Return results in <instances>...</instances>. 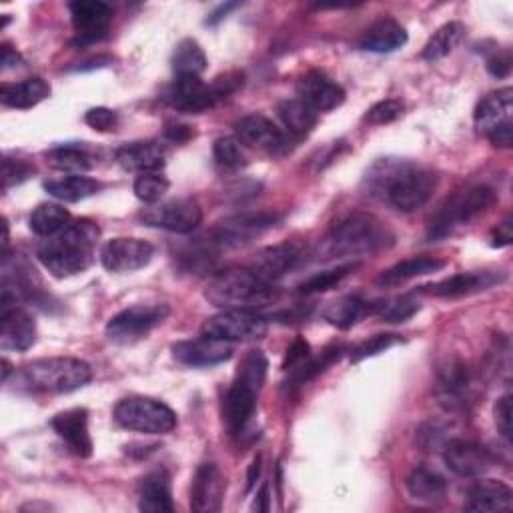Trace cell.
Listing matches in <instances>:
<instances>
[{"instance_id": "cell-46", "label": "cell", "mask_w": 513, "mask_h": 513, "mask_svg": "<svg viewBox=\"0 0 513 513\" xmlns=\"http://www.w3.org/2000/svg\"><path fill=\"white\" fill-rule=\"evenodd\" d=\"M403 339L399 335H375L363 343H359L353 351H351V363H359L367 357H375L387 349H391L393 345H399Z\"/></svg>"}, {"instance_id": "cell-56", "label": "cell", "mask_w": 513, "mask_h": 513, "mask_svg": "<svg viewBox=\"0 0 513 513\" xmlns=\"http://www.w3.org/2000/svg\"><path fill=\"white\" fill-rule=\"evenodd\" d=\"M259 475H261V457L257 455V457H255V461L251 463V469H249V477H247V491H251V489H253V485L257 483Z\"/></svg>"}, {"instance_id": "cell-41", "label": "cell", "mask_w": 513, "mask_h": 513, "mask_svg": "<svg viewBox=\"0 0 513 513\" xmlns=\"http://www.w3.org/2000/svg\"><path fill=\"white\" fill-rule=\"evenodd\" d=\"M359 265L357 263H347V265H339L335 269L317 273L313 277H309L307 281H303L297 287V293L301 295H315V293H325L329 289H333L335 285H339L343 279H347Z\"/></svg>"}, {"instance_id": "cell-21", "label": "cell", "mask_w": 513, "mask_h": 513, "mask_svg": "<svg viewBox=\"0 0 513 513\" xmlns=\"http://www.w3.org/2000/svg\"><path fill=\"white\" fill-rule=\"evenodd\" d=\"M225 477L217 463H201L191 485V509L197 513H213L221 509L225 495Z\"/></svg>"}, {"instance_id": "cell-1", "label": "cell", "mask_w": 513, "mask_h": 513, "mask_svg": "<svg viewBox=\"0 0 513 513\" xmlns=\"http://www.w3.org/2000/svg\"><path fill=\"white\" fill-rule=\"evenodd\" d=\"M371 195L383 197L401 213H415L427 205L437 189V175L407 161L381 159L367 173Z\"/></svg>"}, {"instance_id": "cell-5", "label": "cell", "mask_w": 513, "mask_h": 513, "mask_svg": "<svg viewBox=\"0 0 513 513\" xmlns=\"http://www.w3.org/2000/svg\"><path fill=\"white\" fill-rule=\"evenodd\" d=\"M91 379V365L75 357L39 359L19 373L21 387L39 393H73L85 387Z\"/></svg>"}, {"instance_id": "cell-33", "label": "cell", "mask_w": 513, "mask_h": 513, "mask_svg": "<svg viewBox=\"0 0 513 513\" xmlns=\"http://www.w3.org/2000/svg\"><path fill=\"white\" fill-rule=\"evenodd\" d=\"M47 163L65 173H87L97 165V155L87 143H69L45 153Z\"/></svg>"}, {"instance_id": "cell-53", "label": "cell", "mask_w": 513, "mask_h": 513, "mask_svg": "<svg viewBox=\"0 0 513 513\" xmlns=\"http://www.w3.org/2000/svg\"><path fill=\"white\" fill-rule=\"evenodd\" d=\"M511 239H513V233H511V217H507L501 225H497V229L493 231V237H491V245L493 247H507L511 245Z\"/></svg>"}, {"instance_id": "cell-58", "label": "cell", "mask_w": 513, "mask_h": 513, "mask_svg": "<svg viewBox=\"0 0 513 513\" xmlns=\"http://www.w3.org/2000/svg\"><path fill=\"white\" fill-rule=\"evenodd\" d=\"M237 7H239V5H235V3H233V5H225V7H221V9H219V11H217V13H213V15H211V19H209V23H211V25H215V23H217V21H221V19H225V17H227V13H229V11H233V9H237Z\"/></svg>"}, {"instance_id": "cell-34", "label": "cell", "mask_w": 513, "mask_h": 513, "mask_svg": "<svg viewBox=\"0 0 513 513\" xmlns=\"http://www.w3.org/2000/svg\"><path fill=\"white\" fill-rule=\"evenodd\" d=\"M407 491L417 501H439L447 495V481L443 475H439L435 469H429L425 465H417L407 475Z\"/></svg>"}, {"instance_id": "cell-26", "label": "cell", "mask_w": 513, "mask_h": 513, "mask_svg": "<svg viewBox=\"0 0 513 513\" xmlns=\"http://www.w3.org/2000/svg\"><path fill=\"white\" fill-rule=\"evenodd\" d=\"M301 259H303V247L299 243L285 241V243L263 249L255 257L251 271L259 275L263 281L271 283L275 279H281L289 271H293Z\"/></svg>"}, {"instance_id": "cell-59", "label": "cell", "mask_w": 513, "mask_h": 513, "mask_svg": "<svg viewBox=\"0 0 513 513\" xmlns=\"http://www.w3.org/2000/svg\"><path fill=\"white\" fill-rule=\"evenodd\" d=\"M3 367H5V369H3V381L7 383V379H9V373H11V363L5 359V361H3Z\"/></svg>"}, {"instance_id": "cell-17", "label": "cell", "mask_w": 513, "mask_h": 513, "mask_svg": "<svg viewBox=\"0 0 513 513\" xmlns=\"http://www.w3.org/2000/svg\"><path fill=\"white\" fill-rule=\"evenodd\" d=\"M471 389L473 379L463 361L451 359L439 369L435 381V397L447 411L463 409L471 397Z\"/></svg>"}, {"instance_id": "cell-18", "label": "cell", "mask_w": 513, "mask_h": 513, "mask_svg": "<svg viewBox=\"0 0 513 513\" xmlns=\"http://www.w3.org/2000/svg\"><path fill=\"white\" fill-rule=\"evenodd\" d=\"M235 131H237V137L241 143L261 149L265 153L281 155L289 149L287 147L289 143H287V137L283 135V131L265 115L253 113V115L243 117L241 121H237Z\"/></svg>"}, {"instance_id": "cell-31", "label": "cell", "mask_w": 513, "mask_h": 513, "mask_svg": "<svg viewBox=\"0 0 513 513\" xmlns=\"http://www.w3.org/2000/svg\"><path fill=\"white\" fill-rule=\"evenodd\" d=\"M445 261L437 259V257H427V255H419V257H411V259H405L397 265H393L391 269L383 271L379 277H377V285L379 287H397V285H403L415 277H423V275H431V273H437L441 269H445Z\"/></svg>"}, {"instance_id": "cell-19", "label": "cell", "mask_w": 513, "mask_h": 513, "mask_svg": "<svg viewBox=\"0 0 513 513\" xmlns=\"http://www.w3.org/2000/svg\"><path fill=\"white\" fill-rule=\"evenodd\" d=\"M233 343L203 335L201 339L181 341L173 345V355L179 363L189 367H213L225 363L233 355Z\"/></svg>"}, {"instance_id": "cell-54", "label": "cell", "mask_w": 513, "mask_h": 513, "mask_svg": "<svg viewBox=\"0 0 513 513\" xmlns=\"http://www.w3.org/2000/svg\"><path fill=\"white\" fill-rule=\"evenodd\" d=\"M195 133L187 125H169L165 129V137L173 143H187Z\"/></svg>"}, {"instance_id": "cell-47", "label": "cell", "mask_w": 513, "mask_h": 513, "mask_svg": "<svg viewBox=\"0 0 513 513\" xmlns=\"http://www.w3.org/2000/svg\"><path fill=\"white\" fill-rule=\"evenodd\" d=\"M403 115V103L395 101V99H387L381 101L377 105H373L367 115H365V123L369 125H389L393 121H397Z\"/></svg>"}, {"instance_id": "cell-29", "label": "cell", "mask_w": 513, "mask_h": 513, "mask_svg": "<svg viewBox=\"0 0 513 513\" xmlns=\"http://www.w3.org/2000/svg\"><path fill=\"white\" fill-rule=\"evenodd\" d=\"M117 163L133 173H159L165 167L167 151L159 143H129L117 149Z\"/></svg>"}, {"instance_id": "cell-9", "label": "cell", "mask_w": 513, "mask_h": 513, "mask_svg": "<svg viewBox=\"0 0 513 513\" xmlns=\"http://www.w3.org/2000/svg\"><path fill=\"white\" fill-rule=\"evenodd\" d=\"M513 91L501 89L489 93L479 101L473 113L475 129L487 137V141L499 149H509L513 141Z\"/></svg>"}, {"instance_id": "cell-44", "label": "cell", "mask_w": 513, "mask_h": 513, "mask_svg": "<svg viewBox=\"0 0 513 513\" xmlns=\"http://www.w3.org/2000/svg\"><path fill=\"white\" fill-rule=\"evenodd\" d=\"M215 161L225 169H241L247 165L245 151L241 147V141L235 137H221L213 145Z\"/></svg>"}, {"instance_id": "cell-25", "label": "cell", "mask_w": 513, "mask_h": 513, "mask_svg": "<svg viewBox=\"0 0 513 513\" xmlns=\"http://www.w3.org/2000/svg\"><path fill=\"white\" fill-rule=\"evenodd\" d=\"M35 341V317L21 307L3 309V317H0V347L5 351H29Z\"/></svg>"}, {"instance_id": "cell-36", "label": "cell", "mask_w": 513, "mask_h": 513, "mask_svg": "<svg viewBox=\"0 0 513 513\" xmlns=\"http://www.w3.org/2000/svg\"><path fill=\"white\" fill-rule=\"evenodd\" d=\"M375 303H367L361 297H343L327 307L325 319L335 325L337 329H351L357 325L365 315H373Z\"/></svg>"}, {"instance_id": "cell-38", "label": "cell", "mask_w": 513, "mask_h": 513, "mask_svg": "<svg viewBox=\"0 0 513 513\" xmlns=\"http://www.w3.org/2000/svg\"><path fill=\"white\" fill-rule=\"evenodd\" d=\"M465 35V27L461 23H447L443 25L423 47L421 51V59L435 63L445 59L447 55H451L455 51V47L463 41Z\"/></svg>"}, {"instance_id": "cell-6", "label": "cell", "mask_w": 513, "mask_h": 513, "mask_svg": "<svg viewBox=\"0 0 513 513\" xmlns=\"http://www.w3.org/2000/svg\"><path fill=\"white\" fill-rule=\"evenodd\" d=\"M497 201V193L489 185H475L449 197L431 219L427 239L441 241L455 229L471 223L475 217L485 213Z\"/></svg>"}, {"instance_id": "cell-35", "label": "cell", "mask_w": 513, "mask_h": 513, "mask_svg": "<svg viewBox=\"0 0 513 513\" xmlns=\"http://www.w3.org/2000/svg\"><path fill=\"white\" fill-rule=\"evenodd\" d=\"M99 189H101V185L95 179L83 177V175H69L63 179L45 183V191L63 203L85 201V199L93 197L95 193H99Z\"/></svg>"}, {"instance_id": "cell-52", "label": "cell", "mask_w": 513, "mask_h": 513, "mask_svg": "<svg viewBox=\"0 0 513 513\" xmlns=\"http://www.w3.org/2000/svg\"><path fill=\"white\" fill-rule=\"evenodd\" d=\"M485 67H487L489 75H493V77H497V79H505V77L511 73V57H509L507 51L497 53V55H493V57L487 61Z\"/></svg>"}, {"instance_id": "cell-42", "label": "cell", "mask_w": 513, "mask_h": 513, "mask_svg": "<svg viewBox=\"0 0 513 513\" xmlns=\"http://www.w3.org/2000/svg\"><path fill=\"white\" fill-rule=\"evenodd\" d=\"M419 311V303L411 297H397L391 301H377L373 315H379L385 323H405Z\"/></svg>"}, {"instance_id": "cell-14", "label": "cell", "mask_w": 513, "mask_h": 513, "mask_svg": "<svg viewBox=\"0 0 513 513\" xmlns=\"http://www.w3.org/2000/svg\"><path fill=\"white\" fill-rule=\"evenodd\" d=\"M73 27L77 33V45H93L107 39L111 23H113V9L101 0H75L69 5Z\"/></svg>"}, {"instance_id": "cell-10", "label": "cell", "mask_w": 513, "mask_h": 513, "mask_svg": "<svg viewBox=\"0 0 513 513\" xmlns=\"http://www.w3.org/2000/svg\"><path fill=\"white\" fill-rule=\"evenodd\" d=\"M171 309L165 303H147V305H133L125 311L117 313L107 325V337L113 343H135L147 337L155 327H159Z\"/></svg>"}, {"instance_id": "cell-48", "label": "cell", "mask_w": 513, "mask_h": 513, "mask_svg": "<svg viewBox=\"0 0 513 513\" xmlns=\"http://www.w3.org/2000/svg\"><path fill=\"white\" fill-rule=\"evenodd\" d=\"M37 173V169L33 165H29L27 161L21 159H5L3 165V189L9 191L15 185L25 183L29 177H33Z\"/></svg>"}, {"instance_id": "cell-27", "label": "cell", "mask_w": 513, "mask_h": 513, "mask_svg": "<svg viewBox=\"0 0 513 513\" xmlns=\"http://www.w3.org/2000/svg\"><path fill=\"white\" fill-rule=\"evenodd\" d=\"M513 507V491L499 479H479L467 491V511L507 513Z\"/></svg>"}, {"instance_id": "cell-40", "label": "cell", "mask_w": 513, "mask_h": 513, "mask_svg": "<svg viewBox=\"0 0 513 513\" xmlns=\"http://www.w3.org/2000/svg\"><path fill=\"white\" fill-rule=\"evenodd\" d=\"M173 71L177 77H201L207 71V57L201 45L193 39H185L173 53Z\"/></svg>"}, {"instance_id": "cell-24", "label": "cell", "mask_w": 513, "mask_h": 513, "mask_svg": "<svg viewBox=\"0 0 513 513\" xmlns=\"http://www.w3.org/2000/svg\"><path fill=\"white\" fill-rule=\"evenodd\" d=\"M51 427L67 443L71 453H75L77 457L93 455V437L89 431V411L87 409L77 407V409L57 413L51 419Z\"/></svg>"}, {"instance_id": "cell-32", "label": "cell", "mask_w": 513, "mask_h": 513, "mask_svg": "<svg viewBox=\"0 0 513 513\" xmlns=\"http://www.w3.org/2000/svg\"><path fill=\"white\" fill-rule=\"evenodd\" d=\"M51 97V85L45 79H27L23 83H7L0 89V101L9 109H33Z\"/></svg>"}, {"instance_id": "cell-12", "label": "cell", "mask_w": 513, "mask_h": 513, "mask_svg": "<svg viewBox=\"0 0 513 513\" xmlns=\"http://www.w3.org/2000/svg\"><path fill=\"white\" fill-rule=\"evenodd\" d=\"M279 221L281 215L277 213H239L213 229V243L219 247H241L277 227Z\"/></svg>"}, {"instance_id": "cell-28", "label": "cell", "mask_w": 513, "mask_h": 513, "mask_svg": "<svg viewBox=\"0 0 513 513\" xmlns=\"http://www.w3.org/2000/svg\"><path fill=\"white\" fill-rule=\"evenodd\" d=\"M407 31L389 17L375 21L359 39V49L375 55H389L407 45Z\"/></svg>"}, {"instance_id": "cell-2", "label": "cell", "mask_w": 513, "mask_h": 513, "mask_svg": "<svg viewBox=\"0 0 513 513\" xmlns=\"http://www.w3.org/2000/svg\"><path fill=\"white\" fill-rule=\"evenodd\" d=\"M395 243V233L371 213H351L319 243L317 259H359L377 255Z\"/></svg>"}, {"instance_id": "cell-8", "label": "cell", "mask_w": 513, "mask_h": 513, "mask_svg": "<svg viewBox=\"0 0 513 513\" xmlns=\"http://www.w3.org/2000/svg\"><path fill=\"white\" fill-rule=\"evenodd\" d=\"M115 421L145 435H167L177 427L175 411L151 397H127L115 405Z\"/></svg>"}, {"instance_id": "cell-37", "label": "cell", "mask_w": 513, "mask_h": 513, "mask_svg": "<svg viewBox=\"0 0 513 513\" xmlns=\"http://www.w3.org/2000/svg\"><path fill=\"white\" fill-rule=\"evenodd\" d=\"M29 225L35 235L49 239L71 225V213L57 203H45L33 211Z\"/></svg>"}, {"instance_id": "cell-7", "label": "cell", "mask_w": 513, "mask_h": 513, "mask_svg": "<svg viewBox=\"0 0 513 513\" xmlns=\"http://www.w3.org/2000/svg\"><path fill=\"white\" fill-rule=\"evenodd\" d=\"M243 85L241 75H225L207 85L201 77H177V81L167 91L165 101L183 113H205L225 101Z\"/></svg>"}, {"instance_id": "cell-43", "label": "cell", "mask_w": 513, "mask_h": 513, "mask_svg": "<svg viewBox=\"0 0 513 513\" xmlns=\"http://www.w3.org/2000/svg\"><path fill=\"white\" fill-rule=\"evenodd\" d=\"M169 187H171V183L161 173H143L135 179L133 191H135L137 199H141L143 203L155 205L165 197Z\"/></svg>"}, {"instance_id": "cell-51", "label": "cell", "mask_w": 513, "mask_h": 513, "mask_svg": "<svg viewBox=\"0 0 513 513\" xmlns=\"http://www.w3.org/2000/svg\"><path fill=\"white\" fill-rule=\"evenodd\" d=\"M493 415H495L497 431L501 433V437L505 441H509L511 439V395L509 393H505L497 399Z\"/></svg>"}, {"instance_id": "cell-49", "label": "cell", "mask_w": 513, "mask_h": 513, "mask_svg": "<svg viewBox=\"0 0 513 513\" xmlns=\"http://www.w3.org/2000/svg\"><path fill=\"white\" fill-rule=\"evenodd\" d=\"M85 123L99 131V133H109V131H115L117 125H119V117L115 111L111 109H105V107H97V109H91L87 115H85Z\"/></svg>"}, {"instance_id": "cell-3", "label": "cell", "mask_w": 513, "mask_h": 513, "mask_svg": "<svg viewBox=\"0 0 513 513\" xmlns=\"http://www.w3.org/2000/svg\"><path fill=\"white\" fill-rule=\"evenodd\" d=\"M99 227L81 219L39 245L37 257L55 277H73L87 271L95 261Z\"/></svg>"}, {"instance_id": "cell-23", "label": "cell", "mask_w": 513, "mask_h": 513, "mask_svg": "<svg viewBox=\"0 0 513 513\" xmlns=\"http://www.w3.org/2000/svg\"><path fill=\"white\" fill-rule=\"evenodd\" d=\"M261 389L235 377L223 399V421L231 433H241L257 409Z\"/></svg>"}, {"instance_id": "cell-22", "label": "cell", "mask_w": 513, "mask_h": 513, "mask_svg": "<svg viewBox=\"0 0 513 513\" xmlns=\"http://www.w3.org/2000/svg\"><path fill=\"white\" fill-rule=\"evenodd\" d=\"M299 101H303L315 113H327L345 103V91L325 73L311 71L297 85Z\"/></svg>"}, {"instance_id": "cell-55", "label": "cell", "mask_w": 513, "mask_h": 513, "mask_svg": "<svg viewBox=\"0 0 513 513\" xmlns=\"http://www.w3.org/2000/svg\"><path fill=\"white\" fill-rule=\"evenodd\" d=\"M23 63V59H21V55L13 49V47H9V45H3V71H7V69H13V67H19Z\"/></svg>"}, {"instance_id": "cell-15", "label": "cell", "mask_w": 513, "mask_h": 513, "mask_svg": "<svg viewBox=\"0 0 513 513\" xmlns=\"http://www.w3.org/2000/svg\"><path fill=\"white\" fill-rule=\"evenodd\" d=\"M503 281H505V273L501 271H467L431 285H423L417 291L423 295L439 297V299H461V297L489 291L491 287Z\"/></svg>"}, {"instance_id": "cell-57", "label": "cell", "mask_w": 513, "mask_h": 513, "mask_svg": "<svg viewBox=\"0 0 513 513\" xmlns=\"http://www.w3.org/2000/svg\"><path fill=\"white\" fill-rule=\"evenodd\" d=\"M255 509L257 511H269V485L263 483L259 495H257V501H255Z\"/></svg>"}, {"instance_id": "cell-16", "label": "cell", "mask_w": 513, "mask_h": 513, "mask_svg": "<svg viewBox=\"0 0 513 513\" xmlns=\"http://www.w3.org/2000/svg\"><path fill=\"white\" fill-rule=\"evenodd\" d=\"M155 247L143 239L119 237L105 243L101 249V263L111 273H133L153 261Z\"/></svg>"}, {"instance_id": "cell-11", "label": "cell", "mask_w": 513, "mask_h": 513, "mask_svg": "<svg viewBox=\"0 0 513 513\" xmlns=\"http://www.w3.org/2000/svg\"><path fill=\"white\" fill-rule=\"evenodd\" d=\"M269 331V321L257 311L251 309H227L213 315L203 325V335L223 339L229 343L235 341H257L263 339Z\"/></svg>"}, {"instance_id": "cell-4", "label": "cell", "mask_w": 513, "mask_h": 513, "mask_svg": "<svg viewBox=\"0 0 513 513\" xmlns=\"http://www.w3.org/2000/svg\"><path fill=\"white\" fill-rule=\"evenodd\" d=\"M205 297L211 305L227 309H251L265 307L275 301L277 293L271 283L263 281L251 269H225L211 277L205 289Z\"/></svg>"}, {"instance_id": "cell-39", "label": "cell", "mask_w": 513, "mask_h": 513, "mask_svg": "<svg viewBox=\"0 0 513 513\" xmlns=\"http://www.w3.org/2000/svg\"><path fill=\"white\" fill-rule=\"evenodd\" d=\"M283 125L287 127V131L291 135H297V137H305L309 135L315 125H317V113L313 109H309L303 101L299 99H287L279 105L277 109Z\"/></svg>"}, {"instance_id": "cell-45", "label": "cell", "mask_w": 513, "mask_h": 513, "mask_svg": "<svg viewBox=\"0 0 513 513\" xmlns=\"http://www.w3.org/2000/svg\"><path fill=\"white\" fill-rule=\"evenodd\" d=\"M267 369H269V361H267L265 353L263 351H249L239 365L237 377L247 381L249 385H253L257 389H263L265 379H267Z\"/></svg>"}, {"instance_id": "cell-50", "label": "cell", "mask_w": 513, "mask_h": 513, "mask_svg": "<svg viewBox=\"0 0 513 513\" xmlns=\"http://www.w3.org/2000/svg\"><path fill=\"white\" fill-rule=\"evenodd\" d=\"M311 359V347L305 339H295L291 343V347L287 349V355H285V363H283V371L285 373H293L297 371L299 367H303L307 361Z\"/></svg>"}, {"instance_id": "cell-20", "label": "cell", "mask_w": 513, "mask_h": 513, "mask_svg": "<svg viewBox=\"0 0 513 513\" xmlns=\"http://www.w3.org/2000/svg\"><path fill=\"white\" fill-rule=\"evenodd\" d=\"M443 461L459 477H481L491 467L487 449L467 439H449L443 447Z\"/></svg>"}, {"instance_id": "cell-30", "label": "cell", "mask_w": 513, "mask_h": 513, "mask_svg": "<svg viewBox=\"0 0 513 513\" xmlns=\"http://www.w3.org/2000/svg\"><path fill=\"white\" fill-rule=\"evenodd\" d=\"M139 507L149 513H169L175 509L171 477L167 471L149 473L139 485Z\"/></svg>"}, {"instance_id": "cell-13", "label": "cell", "mask_w": 513, "mask_h": 513, "mask_svg": "<svg viewBox=\"0 0 513 513\" xmlns=\"http://www.w3.org/2000/svg\"><path fill=\"white\" fill-rule=\"evenodd\" d=\"M141 221L155 229H165L171 233L187 235L193 233L203 221V209L193 199H177L161 205H153L143 211Z\"/></svg>"}]
</instances>
